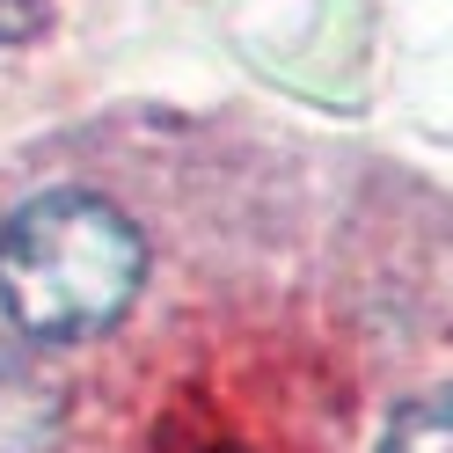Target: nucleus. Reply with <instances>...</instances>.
Segmentation results:
<instances>
[{"label":"nucleus","mask_w":453,"mask_h":453,"mask_svg":"<svg viewBox=\"0 0 453 453\" xmlns=\"http://www.w3.org/2000/svg\"><path fill=\"white\" fill-rule=\"evenodd\" d=\"M147 278L139 226L96 190H37L0 219V307L30 344L103 336Z\"/></svg>","instance_id":"obj_1"},{"label":"nucleus","mask_w":453,"mask_h":453,"mask_svg":"<svg viewBox=\"0 0 453 453\" xmlns=\"http://www.w3.org/2000/svg\"><path fill=\"white\" fill-rule=\"evenodd\" d=\"M66 417V380L30 351L0 344V453H44Z\"/></svg>","instance_id":"obj_2"},{"label":"nucleus","mask_w":453,"mask_h":453,"mask_svg":"<svg viewBox=\"0 0 453 453\" xmlns=\"http://www.w3.org/2000/svg\"><path fill=\"white\" fill-rule=\"evenodd\" d=\"M380 453H453V388H432L395 410L380 432Z\"/></svg>","instance_id":"obj_3"},{"label":"nucleus","mask_w":453,"mask_h":453,"mask_svg":"<svg viewBox=\"0 0 453 453\" xmlns=\"http://www.w3.org/2000/svg\"><path fill=\"white\" fill-rule=\"evenodd\" d=\"M51 22V0H0V44H30L44 37Z\"/></svg>","instance_id":"obj_4"}]
</instances>
